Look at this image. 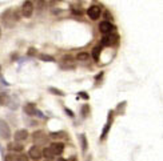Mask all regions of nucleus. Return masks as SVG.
<instances>
[{
    "mask_svg": "<svg viewBox=\"0 0 163 161\" xmlns=\"http://www.w3.org/2000/svg\"><path fill=\"white\" fill-rule=\"evenodd\" d=\"M0 36H2V28H0Z\"/></svg>",
    "mask_w": 163,
    "mask_h": 161,
    "instance_id": "cd10ccee",
    "label": "nucleus"
},
{
    "mask_svg": "<svg viewBox=\"0 0 163 161\" xmlns=\"http://www.w3.org/2000/svg\"><path fill=\"white\" fill-rule=\"evenodd\" d=\"M64 111L68 113V116H71V117H74V112L71 111V109H68V108H64Z\"/></svg>",
    "mask_w": 163,
    "mask_h": 161,
    "instance_id": "b1692460",
    "label": "nucleus"
},
{
    "mask_svg": "<svg viewBox=\"0 0 163 161\" xmlns=\"http://www.w3.org/2000/svg\"><path fill=\"white\" fill-rule=\"evenodd\" d=\"M79 95H80V97H83V98H87V100H88V95H86V92H80Z\"/></svg>",
    "mask_w": 163,
    "mask_h": 161,
    "instance_id": "a878e982",
    "label": "nucleus"
},
{
    "mask_svg": "<svg viewBox=\"0 0 163 161\" xmlns=\"http://www.w3.org/2000/svg\"><path fill=\"white\" fill-rule=\"evenodd\" d=\"M48 91H50L51 93H54V95H58V96H64V92L60 89H58V88H54V87H50L48 88Z\"/></svg>",
    "mask_w": 163,
    "mask_h": 161,
    "instance_id": "a211bd4d",
    "label": "nucleus"
},
{
    "mask_svg": "<svg viewBox=\"0 0 163 161\" xmlns=\"http://www.w3.org/2000/svg\"><path fill=\"white\" fill-rule=\"evenodd\" d=\"M23 111L27 113L28 116H34V115H36V116H39L40 119H44V115L42 112L39 111V109H36V107H35V104H25L24 105V108H23Z\"/></svg>",
    "mask_w": 163,
    "mask_h": 161,
    "instance_id": "20e7f679",
    "label": "nucleus"
},
{
    "mask_svg": "<svg viewBox=\"0 0 163 161\" xmlns=\"http://www.w3.org/2000/svg\"><path fill=\"white\" fill-rule=\"evenodd\" d=\"M79 141H80V145H82V151H83V153H86L87 148H88V141H87L86 134L82 133L80 136H79Z\"/></svg>",
    "mask_w": 163,
    "mask_h": 161,
    "instance_id": "ddd939ff",
    "label": "nucleus"
},
{
    "mask_svg": "<svg viewBox=\"0 0 163 161\" xmlns=\"http://www.w3.org/2000/svg\"><path fill=\"white\" fill-rule=\"evenodd\" d=\"M50 149L54 156H59L64 151V144H63V142H54V144H51Z\"/></svg>",
    "mask_w": 163,
    "mask_h": 161,
    "instance_id": "9d476101",
    "label": "nucleus"
},
{
    "mask_svg": "<svg viewBox=\"0 0 163 161\" xmlns=\"http://www.w3.org/2000/svg\"><path fill=\"white\" fill-rule=\"evenodd\" d=\"M2 21H3V24L6 25V27H12V25L16 23V21H19V15H17L16 12H13L12 9H7L4 13L2 15Z\"/></svg>",
    "mask_w": 163,
    "mask_h": 161,
    "instance_id": "f257e3e1",
    "label": "nucleus"
},
{
    "mask_svg": "<svg viewBox=\"0 0 163 161\" xmlns=\"http://www.w3.org/2000/svg\"><path fill=\"white\" fill-rule=\"evenodd\" d=\"M115 29V25L111 24L108 20H104L99 24V31L102 32L103 35H108V34H112V31Z\"/></svg>",
    "mask_w": 163,
    "mask_h": 161,
    "instance_id": "39448f33",
    "label": "nucleus"
},
{
    "mask_svg": "<svg viewBox=\"0 0 163 161\" xmlns=\"http://www.w3.org/2000/svg\"><path fill=\"white\" fill-rule=\"evenodd\" d=\"M32 12H34V4L31 2L23 3V5H21V15L24 17H29L32 15Z\"/></svg>",
    "mask_w": 163,
    "mask_h": 161,
    "instance_id": "1a4fd4ad",
    "label": "nucleus"
},
{
    "mask_svg": "<svg viewBox=\"0 0 163 161\" xmlns=\"http://www.w3.org/2000/svg\"><path fill=\"white\" fill-rule=\"evenodd\" d=\"M7 149L12 151V152H21L24 149V146H23V144H19V142H9V144L7 145Z\"/></svg>",
    "mask_w": 163,
    "mask_h": 161,
    "instance_id": "f8f14e48",
    "label": "nucleus"
},
{
    "mask_svg": "<svg viewBox=\"0 0 163 161\" xmlns=\"http://www.w3.org/2000/svg\"><path fill=\"white\" fill-rule=\"evenodd\" d=\"M28 55H29V56H35V55H36V49L31 47V48L28 49Z\"/></svg>",
    "mask_w": 163,
    "mask_h": 161,
    "instance_id": "4be33fe9",
    "label": "nucleus"
},
{
    "mask_svg": "<svg viewBox=\"0 0 163 161\" xmlns=\"http://www.w3.org/2000/svg\"><path fill=\"white\" fill-rule=\"evenodd\" d=\"M100 51H102V47H94V49H92V57H94V60H96V61L99 60Z\"/></svg>",
    "mask_w": 163,
    "mask_h": 161,
    "instance_id": "2eb2a0df",
    "label": "nucleus"
},
{
    "mask_svg": "<svg viewBox=\"0 0 163 161\" xmlns=\"http://www.w3.org/2000/svg\"><path fill=\"white\" fill-rule=\"evenodd\" d=\"M88 57H90V56H88L87 52H79L76 55V59H78V60H80V61H87Z\"/></svg>",
    "mask_w": 163,
    "mask_h": 161,
    "instance_id": "f3484780",
    "label": "nucleus"
},
{
    "mask_svg": "<svg viewBox=\"0 0 163 161\" xmlns=\"http://www.w3.org/2000/svg\"><path fill=\"white\" fill-rule=\"evenodd\" d=\"M15 140L17 141H24V140H27V137H28V132L25 131V129H19V131H16L15 132Z\"/></svg>",
    "mask_w": 163,
    "mask_h": 161,
    "instance_id": "9b49d317",
    "label": "nucleus"
},
{
    "mask_svg": "<svg viewBox=\"0 0 163 161\" xmlns=\"http://www.w3.org/2000/svg\"><path fill=\"white\" fill-rule=\"evenodd\" d=\"M4 161H12V156H11V155L4 156Z\"/></svg>",
    "mask_w": 163,
    "mask_h": 161,
    "instance_id": "393cba45",
    "label": "nucleus"
},
{
    "mask_svg": "<svg viewBox=\"0 0 163 161\" xmlns=\"http://www.w3.org/2000/svg\"><path fill=\"white\" fill-rule=\"evenodd\" d=\"M58 161H67V160H64V159H59Z\"/></svg>",
    "mask_w": 163,
    "mask_h": 161,
    "instance_id": "bb28decb",
    "label": "nucleus"
},
{
    "mask_svg": "<svg viewBox=\"0 0 163 161\" xmlns=\"http://www.w3.org/2000/svg\"><path fill=\"white\" fill-rule=\"evenodd\" d=\"M16 161H28V156L24 155V153H23V155H19L16 157Z\"/></svg>",
    "mask_w": 163,
    "mask_h": 161,
    "instance_id": "412c9836",
    "label": "nucleus"
},
{
    "mask_svg": "<svg viewBox=\"0 0 163 161\" xmlns=\"http://www.w3.org/2000/svg\"><path fill=\"white\" fill-rule=\"evenodd\" d=\"M42 156H44L46 159H48V160H51L54 157V155H52V152H51V149H50V146H47V148H44L43 151H42Z\"/></svg>",
    "mask_w": 163,
    "mask_h": 161,
    "instance_id": "dca6fc26",
    "label": "nucleus"
},
{
    "mask_svg": "<svg viewBox=\"0 0 163 161\" xmlns=\"http://www.w3.org/2000/svg\"><path fill=\"white\" fill-rule=\"evenodd\" d=\"M0 73H2V67H0Z\"/></svg>",
    "mask_w": 163,
    "mask_h": 161,
    "instance_id": "c85d7f7f",
    "label": "nucleus"
},
{
    "mask_svg": "<svg viewBox=\"0 0 163 161\" xmlns=\"http://www.w3.org/2000/svg\"><path fill=\"white\" fill-rule=\"evenodd\" d=\"M0 136L4 138V140H9V137H11L9 125L4 121V120H0Z\"/></svg>",
    "mask_w": 163,
    "mask_h": 161,
    "instance_id": "0eeeda50",
    "label": "nucleus"
},
{
    "mask_svg": "<svg viewBox=\"0 0 163 161\" xmlns=\"http://www.w3.org/2000/svg\"><path fill=\"white\" fill-rule=\"evenodd\" d=\"M64 132H52V133H50V136L52 138H59V137H63L64 136Z\"/></svg>",
    "mask_w": 163,
    "mask_h": 161,
    "instance_id": "aec40b11",
    "label": "nucleus"
},
{
    "mask_svg": "<svg viewBox=\"0 0 163 161\" xmlns=\"http://www.w3.org/2000/svg\"><path fill=\"white\" fill-rule=\"evenodd\" d=\"M40 60H43V61H48V63H52V61H55V59L52 56H50V55H40L39 56Z\"/></svg>",
    "mask_w": 163,
    "mask_h": 161,
    "instance_id": "6ab92c4d",
    "label": "nucleus"
},
{
    "mask_svg": "<svg viewBox=\"0 0 163 161\" xmlns=\"http://www.w3.org/2000/svg\"><path fill=\"white\" fill-rule=\"evenodd\" d=\"M28 157H31V159L35 161L40 160L42 159V149H40L38 145H32L31 149L28 151Z\"/></svg>",
    "mask_w": 163,
    "mask_h": 161,
    "instance_id": "6e6552de",
    "label": "nucleus"
},
{
    "mask_svg": "<svg viewBox=\"0 0 163 161\" xmlns=\"http://www.w3.org/2000/svg\"><path fill=\"white\" fill-rule=\"evenodd\" d=\"M119 41V36L116 34H108V35H104L102 39V45H106V47H111V45H115V44Z\"/></svg>",
    "mask_w": 163,
    "mask_h": 161,
    "instance_id": "f03ea898",
    "label": "nucleus"
},
{
    "mask_svg": "<svg viewBox=\"0 0 163 161\" xmlns=\"http://www.w3.org/2000/svg\"><path fill=\"white\" fill-rule=\"evenodd\" d=\"M100 13H102V9L99 5H91L90 8L87 9V15L91 20H98L100 17Z\"/></svg>",
    "mask_w": 163,
    "mask_h": 161,
    "instance_id": "423d86ee",
    "label": "nucleus"
},
{
    "mask_svg": "<svg viewBox=\"0 0 163 161\" xmlns=\"http://www.w3.org/2000/svg\"><path fill=\"white\" fill-rule=\"evenodd\" d=\"M32 140L36 145H42V144H46L48 141V137L46 136V133H44V131H36L34 132V134H32Z\"/></svg>",
    "mask_w": 163,
    "mask_h": 161,
    "instance_id": "7ed1b4c3",
    "label": "nucleus"
},
{
    "mask_svg": "<svg viewBox=\"0 0 163 161\" xmlns=\"http://www.w3.org/2000/svg\"><path fill=\"white\" fill-rule=\"evenodd\" d=\"M9 101V96L7 92H0V107L2 105H8Z\"/></svg>",
    "mask_w": 163,
    "mask_h": 161,
    "instance_id": "4468645a",
    "label": "nucleus"
},
{
    "mask_svg": "<svg viewBox=\"0 0 163 161\" xmlns=\"http://www.w3.org/2000/svg\"><path fill=\"white\" fill-rule=\"evenodd\" d=\"M86 112L88 113V107H87V105H84V107L82 108V113H83V116H86Z\"/></svg>",
    "mask_w": 163,
    "mask_h": 161,
    "instance_id": "5701e85b",
    "label": "nucleus"
}]
</instances>
